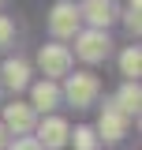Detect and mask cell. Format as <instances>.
Segmentation results:
<instances>
[{
  "instance_id": "6da1fadb",
  "label": "cell",
  "mask_w": 142,
  "mask_h": 150,
  "mask_svg": "<svg viewBox=\"0 0 142 150\" xmlns=\"http://www.w3.org/2000/svg\"><path fill=\"white\" fill-rule=\"evenodd\" d=\"M67 83H64V98H67L75 109H86L97 101V94H101V79L93 71H75V75H64Z\"/></svg>"
},
{
  "instance_id": "7a4b0ae2",
  "label": "cell",
  "mask_w": 142,
  "mask_h": 150,
  "mask_svg": "<svg viewBox=\"0 0 142 150\" xmlns=\"http://www.w3.org/2000/svg\"><path fill=\"white\" fill-rule=\"evenodd\" d=\"M37 64H41L45 79H49V83H56V79L71 75V49H67V45H41Z\"/></svg>"
},
{
  "instance_id": "3957f363",
  "label": "cell",
  "mask_w": 142,
  "mask_h": 150,
  "mask_svg": "<svg viewBox=\"0 0 142 150\" xmlns=\"http://www.w3.org/2000/svg\"><path fill=\"white\" fill-rule=\"evenodd\" d=\"M75 53L82 56L86 64H97L108 56V34L105 30H79L75 34Z\"/></svg>"
},
{
  "instance_id": "277c9868",
  "label": "cell",
  "mask_w": 142,
  "mask_h": 150,
  "mask_svg": "<svg viewBox=\"0 0 142 150\" xmlns=\"http://www.w3.org/2000/svg\"><path fill=\"white\" fill-rule=\"evenodd\" d=\"M79 23H82V15H79V8L71 0H60L53 8V15H49V26H53L56 38H75L79 34Z\"/></svg>"
},
{
  "instance_id": "5b68a950",
  "label": "cell",
  "mask_w": 142,
  "mask_h": 150,
  "mask_svg": "<svg viewBox=\"0 0 142 150\" xmlns=\"http://www.w3.org/2000/svg\"><path fill=\"white\" fill-rule=\"evenodd\" d=\"M67 124H64V120H60V116H49V120H41V124H37V146L45 150H60L64 146V143H67Z\"/></svg>"
},
{
  "instance_id": "8992f818",
  "label": "cell",
  "mask_w": 142,
  "mask_h": 150,
  "mask_svg": "<svg viewBox=\"0 0 142 150\" xmlns=\"http://www.w3.org/2000/svg\"><path fill=\"white\" fill-rule=\"evenodd\" d=\"M4 128H8V131H15V135H26V131L34 128V109H30L26 101L8 105V109H4Z\"/></svg>"
},
{
  "instance_id": "52a82bcc",
  "label": "cell",
  "mask_w": 142,
  "mask_h": 150,
  "mask_svg": "<svg viewBox=\"0 0 142 150\" xmlns=\"http://www.w3.org/2000/svg\"><path fill=\"white\" fill-rule=\"evenodd\" d=\"M79 15L90 19V30H105L108 23L116 19V8H112V0H86Z\"/></svg>"
},
{
  "instance_id": "ba28073f",
  "label": "cell",
  "mask_w": 142,
  "mask_h": 150,
  "mask_svg": "<svg viewBox=\"0 0 142 150\" xmlns=\"http://www.w3.org/2000/svg\"><path fill=\"white\" fill-rule=\"evenodd\" d=\"M97 131H101V139L116 143V139H124V135H127V116H124V112H116L112 105H108V109L101 112V124H97Z\"/></svg>"
},
{
  "instance_id": "9c48e42d",
  "label": "cell",
  "mask_w": 142,
  "mask_h": 150,
  "mask_svg": "<svg viewBox=\"0 0 142 150\" xmlns=\"http://www.w3.org/2000/svg\"><path fill=\"white\" fill-rule=\"evenodd\" d=\"M56 101H60V86L49 83V79H41L34 83V101H30V109H41V112H53Z\"/></svg>"
},
{
  "instance_id": "30bf717a",
  "label": "cell",
  "mask_w": 142,
  "mask_h": 150,
  "mask_svg": "<svg viewBox=\"0 0 142 150\" xmlns=\"http://www.w3.org/2000/svg\"><path fill=\"white\" fill-rule=\"evenodd\" d=\"M4 83L11 86V90H22L26 83H30V68H26V60H4Z\"/></svg>"
},
{
  "instance_id": "8fae6325",
  "label": "cell",
  "mask_w": 142,
  "mask_h": 150,
  "mask_svg": "<svg viewBox=\"0 0 142 150\" xmlns=\"http://www.w3.org/2000/svg\"><path fill=\"white\" fill-rule=\"evenodd\" d=\"M138 101H142L138 83H127L124 90L116 94V105H112V109H116V112H124V116H131V112H138Z\"/></svg>"
},
{
  "instance_id": "7c38bea8",
  "label": "cell",
  "mask_w": 142,
  "mask_h": 150,
  "mask_svg": "<svg viewBox=\"0 0 142 150\" xmlns=\"http://www.w3.org/2000/svg\"><path fill=\"white\" fill-rule=\"evenodd\" d=\"M120 71L127 75V83L138 79V71H142V53L135 49V45H127V49H124V56H120Z\"/></svg>"
},
{
  "instance_id": "4fadbf2b",
  "label": "cell",
  "mask_w": 142,
  "mask_h": 150,
  "mask_svg": "<svg viewBox=\"0 0 142 150\" xmlns=\"http://www.w3.org/2000/svg\"><path fill=\"white\" fill-rule=\"evenodd\" d=\"M75 150H97V131L93 128H75Z\"/></svg>"
},
{
  "instance_id": "5bb4252c",
  "label": "cell",
  "mask_w": 142,
  "mask_h": 150,
  "mask_svg": "<svg viewBox=\"0 0 142 150\" xmlns=\"http://www.w3.org/2000/svg\"><path fill=\"white\" fill-rule=\"evenodd\" d=\"M11 34H15L11 19H4V15H0V45H8V41H11Z\"/></svg>"
},
{
  "instance_id": "9a60e30c",
  "label": "cell",
  "mask_w": 142,
  "mask_h": 150,
  "mask_svg": "<svg viewBox=\"0 0 142 150\" xmlns=\"http://www.w3.org/2000/svg\"><path fill=\"white\" fill-rule=\"evenodd\" d=\"M11 150H41V146H37V139H15Z\"/></svg>"
},
{
  "instance_id": "2e32d148",
  "label": "cell",
  "mask_w": 142,
  "mask_h": 150,
  "mask_svg": "<svg viewBox=\"0 0 142 150\" xmlns=\"http://www.w3.org/2000/svg\"><path fill=\"white\" fill-rule=\"evenodd\" d=\"M4 143H8V128L0 124V150H4Z\"/></svg>"
}]
</instances>
